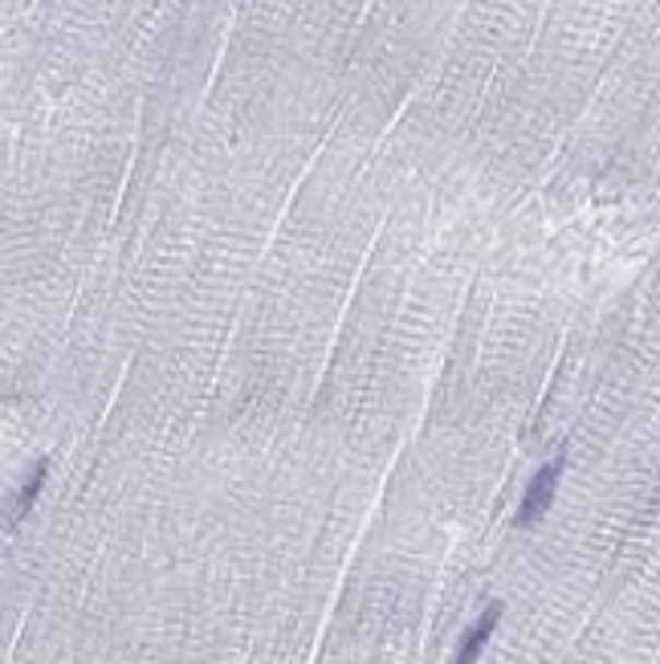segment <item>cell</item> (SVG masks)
Listing matches in <instances>:
<instances>
[{
    "instance_id": "1",
    "label": "cell",
    "mask_w": 660,
    "mask_h": 664,
    "mask_svg": "<svg viewBox=\"0 0 660 664\" xmlns=\"http://www.w3.org/2000/svg\"><path fill=\"white\" fill-rule=\"evenodd\" d=\"M563 464H567V457L559 452L551 464H542L535 473V481L526 485V494H523V506H518V514H514V526H535L542 514L551 510V502H554V490H559V478H563Z\"/></svg>"
},
{
    "instance_id": "3",
    "label": "cell",
    "mask_w": 660,
    "mask_h": 664,
    "mask_svg": "<svg viewBox=\"0 0 660 664\" xmlns=\"http://www.w3.org/2000/svg\"><path fill=\"white\" fill-rule=\"evenodd\" d=\"M46 473H49V461H37L33 464V473L25 478V485L16 490V497L9 502V526H16L25 514L33 510V502H37V494H41V485H46Z\"/></svg>"
},
{
    "instance_id": "2",
    "label": "cell",
    "mask_w": 660,
    "mask_h": 664,
    "mask_svg": "<svg viewBox=\"0 0 660 664\" xmlns=\"http://www.w3.org/2000/svg\"><path fill=\"white\" fill-rule=\"evenodd\" d=\"M497 619H502V603H490L481 616H477V624L469 628V632L461 636V649H457V664H477V656H481V649L490 644L493 628H497Z\"/></svg>"
}]
</instances>
